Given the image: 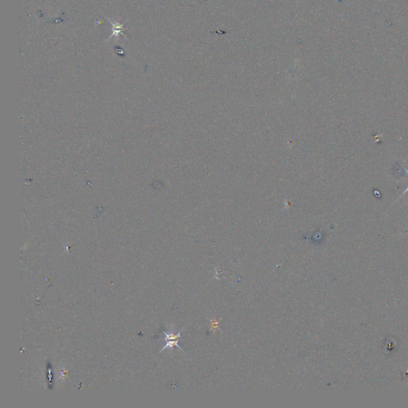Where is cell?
<instances>
[{
    "mask_svg": "<svg viewBox=\"0 0 408 408\" xmlns=\"http://www.w3.org/2000/svg\"><path fill=\"white\" fill-rule=\"evenodd\" d=\"M211 329H212V330H214H214H215L216 328H219L218 321H217V320H211Z\"/></svg>",
    "mask_w": 408,
    "mask_h": 408,
    "instance_id": "1",
    "label": "cell"
}]
</instances>
